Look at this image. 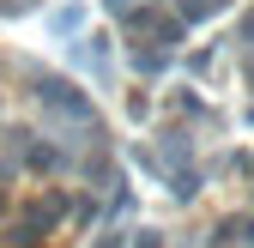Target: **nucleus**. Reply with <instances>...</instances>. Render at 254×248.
<instances>
[{
    "instance_id": "obj_1",
    "label": "nucleus",
    "mask_w": 254,
    "mask_h": 248,
    "mask_svg": "<svg viewBox=\"0 0 254 248\" xmlns=\"http://www.w3.org/2000/svg\"><path fill=\"white\" fill-rule=\"evenodd\" d=\"M139 248H157V236H139Z\"/></svg>"
},
{
    "instance_id": "obj_2",
    "label": "nucleus",
    "mask_w": 254,
    "mask_h": 248,
    "mask_svg": "<svg viewBox=\"0 0 254 248\" xmlns=\"http://www.w3.org/2000/svg\"><path fill=\"white\" fill-rule=\"evenodd\" d=\"M103 248H121V242H115V236H109V242H103Z\"/></svg>"
}]
</instances>
